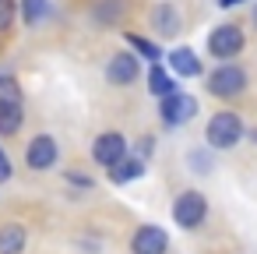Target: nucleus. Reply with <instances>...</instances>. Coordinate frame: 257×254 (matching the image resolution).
I'll list each match as a JSON object with an SVG mask.
<instances>
[{
	"mask_svg": "<svg viewBox=\"0 0 257 254\" xmlns=\"http://www.w3.org/2000/svg\"><path fill=\"white\" fill-rule=\"evenodd\" d=\"M25 124V103H22V85L11 74H0V134H18Z\"/></svg>",
	"mask_w": 257,
	"mask_h": 254,
	"instance_id": "nucleus-1",
	"label": "nucleus"
},
{
	"mask_svg": "<svg viewBox=\"0 0 257 254\" xmlns=\"http://www.w3.org/2000/svg\"><path fill=\"white\" fill-rule=\"evenodd\" d=\"M243 134H246V127H243L239 113H232V110H222V113H215V117L208 120L204 141H208V148H215V152H225V148L239 145V141H243Z\"/></svg>",
	"mask_w": 257,
	"mask_h": 254,
	"instance_id": "nucleus-2",
	"label": "nucleus"
},
{
	"mask_svg": "<svg viewBox=\"0 0 257 254\" xmlns=\"http://www.w3.org/2000/svg\"><path fill=\"white\" fill-rule=\"evenodd\" d=\"M243 89H246V71L239 64H218L208 74V92L215 99H236Z\"/></svg>",
	"mask_w": 257,
	"mask_h": 254,
	"instance_id": "nucleus-3",
	"label": "nucleus"
},
{
	"mask_svg": "<svg viewBox=\"0 0 257 254\" xmlns=\"http://www.w3.org/2000/svg\"><path fill=\"white\" fill-rule=\"evenodd\" d=\"M204 215H208V198H204L201 191H183V194H176V201H173V222H176L180 229H197V226L204 222Z\"/></svg>",
	"mask_w": 257,
	"mask_h": 254,
	"instance_id": "nucleus-4",
	"label": "nucleus"
},
{
	"mask_svg": "<svg viewBox=\"0 0 257 254\" xmlns=\"http://www.w3.org/2000/svg\"><path fill=\"white\" fill-rule=\"evenodd\" d=\"M243 29L239 25H218V29H211V36H208V53L215 57V60H222V64H232V57H239V50H243Z\"/></svg>",
	"mask_w": 257,
	"mask_h": 254,
	"instance_id": "nucleus-5",
	"label": "nucleus"
},
{
	"mask_svg": "<svg viewBox=\"0 0 257 254\" xmlns=\"http://www.w3.org/2000/svg\"><path fill=\"white\" fill-rule=\"evenodd\" d=\"M92 159L106 170H116L123 159H127V138L120 131H106L92 141Z\"/></svg>",
	"mask_w": 257,
	"mask_h": 254,
	"instance_id": "nucleus-6",
	"label": "nucleus"
},
{
	"mask_svg": "<svg viewBox=\"0 0 257 254\" xmlns=\"http://www.w3.org/2000/svg\"><path fill=\"white\" fill-rule=\"evenodd\" d=\"M159 117H162V124H166V127H183V124H190V120L197 117V99H194V96H187V92H176V96L162 99Z\"/></svg>",
	"mask_w": 257,
	"mask_h": 254,
	"instance_id": "nucleus-7",
	"label": "nucleus"
},
{
	"mask_svg": "<svg viewBox=\"0 0 257 254\" xmlns=\"http://www.w3.org/2000/svg\"><path fill=\"white\" fill-rule=\"evenodd\" d=\"M57 159H60V148H57V138H53V134H36V138L29 141V148H25V162H29V170H36V173L53 170Z\"/></svg>",
	"mask_w": 257,
	"mask_h": 254,
	"instance_id": "nucleus-8",
	"label": "nucleus"
},
{
	"mask_svg": "<svg viewBox=\"0 0 257 254\" xmlns=\"http://www.w3.org/2000/svg\"><path fill=\"white\" fill-rule=\"evenodd\" d=\"M169 250V233L162 226H138L131 236V254H166Z\"/></svg>",
	"mask_w": 257,
	"mask_h": 254,
	"instance_id": "nucleus-9",
	"label": "nucleus"
},
{
	"mask_svg": "<svg viewBox=\"0 0 257 254\" xmlns=\"http://www.w3.org/2000/svg\"><path fill=\"white\" fill-rule=\"evenodd\" d=\"M138 74H141V64H138L134 53H113L109 64H106V81L109 85H120V89L123 85H134Z\"/></svg>",
	"mask_w": 257,
	"mask_h": 254,
	"instance_id": "nucleus-10",
	"label": "nucleus"
},
{
	"mask_svg": "<svg viewBox=\"0 0 257 254\" xmlns=\"http://www.w3.org/2000/svg\"><path fill=\"white\" fill-rule=\"evenodd\" d=\"M152 29H155L159 36H166V39L183 29V18H180V11H176V4H169V0L155 4V8H152Z\"/></svg>",
	"mask_w": 257,
	"mask_h": 254,
	"instance_id": "nucleus-11",
	"label": "nucleus"
},
{
	"mask_svg": "<svg viewBox=\"0 0 257 254\" xmlns=\"http://www.w3.org/2000/svg\"><path fill=\"white\" fill-rule=\"evenodd\" d=\"M169 71H173V78H197L204 67H201V57L190 46H176L169 53Z\"/></svg>",
	"mask_w": 257,
	"mask_h": 254,
	"instance_id": "nucleus-12",
	"label": "nucleus"
},
{
	"mask_svg": "<svg viewBox=\"0 0 257 254\" xmlns=\"http://www.w3.org/2000/svg\"><path fill=\"white\" fill-rule=\"evenodd\" d=\"M123 11H127V0H95L92 4V22L109 29V25H116L123 18Z\"/></svg>",
	"mask_w": 257,
	"mask_h": 254,
	"instance_id": "nucleus-13",
	"label": "nucleus"
},
{
	"mask_svg": "<svg viewBox=\"0 0 257 254\" xmlns=\"http://www.w3.org/2000/svg\"><path fill=\"white\" fill-rule=\"evenodd\" d=\"M25 243H29L25 226H18V222L0 226V254H25Z\"/></svg>",
	"mask_w": 257,
	"mask_h": 254,
	"instance_id": "nucleus-14",
	"label": "nucleus"
},
{
	"mask_svg": "<svg viewBox=\"0 0 257 254\" xmlns=\"http://www.w3.org/2000/svg\"><path fill=\"white\" fill-rule=\"evenodd\" d=\"M148 92L159 96V99H169V96H176L180 89H176V78H173L169 71H162L159 64H152V71H148Z\"/></svg>",
	"mask_w": 257,
	"mask_h": 254,
	"instance_id": "nucleus-15",
	"label": "nucleus"
},
{
	"mask_svg": "<svg viewBox=\"0 0 257 254\" xmlns=\"http://www.w3.org/2000/svg\"><path fill=\"white\" fill-rule=\"evenodd\" d=\"M145 173V159L141 155H134V159H123L116 170H109V177L116 180V184H131V180H138Z\"/></svg>",
	"mask_w": 257,
	"mask_h": 254,
	"instance_id": "nucleus-16",
	"label": "nucleus"
},
{
	"mask_svg": "<svg viewBox=\"0 0 257 254\" xmlns=\"http://www.w3.org/2000/svg\"><path fill=\"white\" fill-rule=\"evenodd\" d=\"M127 43L134 46V53H141V57H148L152 64H159V57H162V50L152 43V39H145V36H134V32H127Z\"/></svg>",
	"mask_w": 257,
	"mask_h": 254,
	"instance_id": "nucleus-17",
	"label": "nucleus"
},
{
	"mask_svg": "<svg viewBox=\"0 0 257 254\" xmlns=\"http://www.w3.org/2000/svg\"><path fill=\"white\" fill-rule=\"evenodd\" d=\"M22 11H25V22L36 25L50 15V0H22Z\"/></svg>",
	"mask_w": 257,
	"mask_h": 254,
	"instance_id": "nucleus-18",
	"label": "nucleus"
},
{
	"mask_svg": "<svg viewBox=\"0 0 257 254\" xmlns=\"http://www.w3.org/2000/svg\"><path fill=\"white\" fill-rule=\"evenodd\" d=\"M15 15H18V4L15 0H0V32H8L15 25Z\"/></svg>",
	"mask_w": 257,
	"mask_h": 254,
	"instance_id": "nucleus-19",
	"label": "nucleus"
},
{
	"mask_svg": "<svg viewBox=\"0 0 257 254\" xmlns=\"http://www.w3.org/2000/svg\"><path fill=\"white\" fill-rule=\"evenodd\" d=\"M190 166H194V173H211V155L208 152H190Z\"/></svg>",
	"mask_w": 257,
	"mask_h": 254,
	"instance_id": "nucleus-20",
	"label": "nucleus"
},
{
	"mask_svg": "<svg viewBox=\"0 0 257 254\" xmlns=\"http://www.w3.org/2000/svg\"><path fill=\"white\" fill-rule=\"evenodd\" d=\"M4 180H11V159L4 155V148H0V184Z\"/></svg>",
	"mask_w": 257,
	"mask_h": 254,
	"instance_id": "nucleus-21",
	"label": "nucleus"
},
{
	"mask_svg": "<svg viewBox=\"0 0 257 254\" xmlns=\"http://www.w3.org/2000/svg\"><path fill=\"white\" fill-rule=\"evenodd\" d=\"M152 148H155V138H141V155H152Z\"/></svg>",
	"mask_w": 257,
	"mask_h": 254,
	"instance_id": "nucleus-22",
	"label": "nucleus"
},
{
	"mask_svg": "<svg viewBox=\"0 0 257 254\" xmlns=\"http://www.w3.org/2000/svg\"><path fill=\"white\" fill-rule=\"evenodd\" d=\"M236 4H243V0H218V8H236Z\"/></svg>",
	"mask_w": 257,
	"mask_h": 254,
	"instance_id": "nucleus-23",
	"label": "nucleus"
},
{
	"mask_svg": "<svg viewBox=\"0 0 257 254\" xmlns=\"http://www.w3.org/2000/svg\"><path fill=\"white\" fill-rule=\"evenodd\" d=\"M250 141H257V131H250Z\"/></svg>",
	"mask_w": 257,
	"mask_h": 254,
	"instance_id": "nucleus-24",
	"label": "nucleus"
},
{
	"mask_svg": "<svg viewBox=\"0 0 257 254\" xmlns=\"http://www.w3.org/2000/svg\"><path fill=\"white\" fill-rule=\"evenodd\" d=\"M253 25H257V8H253Z\"/></svg>",
	"mask_w": 257,
	"mask_h": 254,
	"instance_id": "nucleus-25",
	"label": "nucleus"
}]
</instances>
